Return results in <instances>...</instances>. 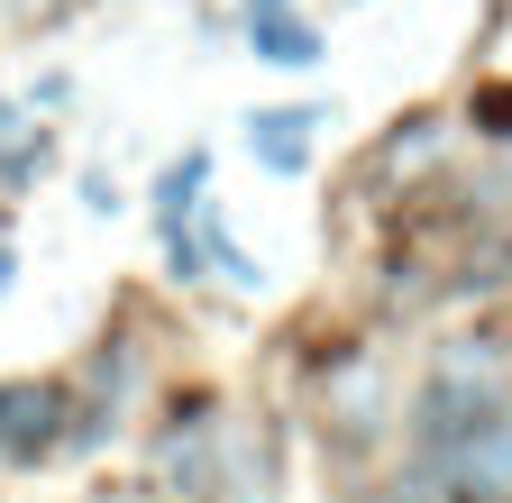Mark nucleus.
<instances>
[{
    "mask_svg": "<svg viewBox=\"0 0 512 503\" xmlns=\"http://www.w3.org/2000/svg\"><path fill=\"white\" fill-rule=\"evenodd\" d=\"M421 503H512V366L494 339H458L421 394Z\"/></svg>",
    "mask_w": 512,
    "mask_h": 503,
    "instance_id": "f257e3e1",
    "label": "nucleus"
},
{
    "mask_svg": "<svg viewBox=\"0 0 512 503\" xmlns=\"http://www.w3.org/2000/svg\"><path fill=\"white\" fill-rule=\"evenodd\" d=\"M156 467L202 503H266L275 494V439L238 412H183L156 439Z\"/></svg>",
    "mask_w": 512,
    "mask_h": 503,
    "instance_id": "f03ea898",
    "label": "nucleus"
},
{
    "mask_svg": "<svg viewBox=\"0 0 512 503\" xmlns=\"http://www.w3.org/2000/svg\"><path fill=\"white\" fill-rule=\"evenodd\" d=\"M64 421H74V403H64L55 385H0V458H37V449H55Z\"/></svg>",
    "mask_w": 512,
    "mask_h": 503,
    "instance_id": "7ed1b4c3",
    "label": "nucleus"
},
{
    "mask_svg": "<svg viewBox=\"0 0 512 503\" xmlns=\"http://www.w3.org/2000/svg\"><path fill=\"white\" fill-rule=\"evenodd\" d=\"M311 129H320L311 110H256V119H247V147H256V165L302 174V156H311Z\"/></svg>",
    "mask_w": 512,
    "mask_h": 503,
    "instance_id": "20e7f679",
    "label": "nucleus"
},
{
    "mask_svg": "<svg viewBox=\"0 0 512 503\" xmlns=\"http://www.w3.org/2000/svg\"><path fill=\"white\" fill-rule=\"evenodd\" d=\"M256 37H266V65H320V28L311 19H256Z\"/></svg>",
    "mask_w": 512,
    "mask_h": 503,
    "instance_id": "39448f33",
    "label": "nucleus"
},
{
    "mask_svg": "<svg viewBox=\"0 0 512 503\" xmlns=\"http://www.w3.org/2000/svg\"><path fill=\"white\" fill-rule=\"evenodd\" d=\"M192 193H202V156H183V165L156 183V220H165V247L183 238V220H192Z\"/></svg>",
    "mask_w": 512,
    "mask_h": 503,
    "instance_id": "423d86ee",
    "label": "nucleus"
},
{
    "mask_svg": "<svg viewBox=\"0 0 512 503\" xmlns=\"http://www.w3.org/2000/svg\"><path fill=\"white\" fill-rule=\"evenodd\" d=\"M476 129H494V138H512V92H485V101H476Z\"/></svg>",
    "mask_w": 512,
    "mask_h": 503,
    "instance_id": "0eeeda50",
    "label": "nucleus"
},
{
    "mask_svg": "<svg viewBox=\"0 0 512 503\" xmlns=\"http://www.w3.org/2000/svg\"><path fill=\"white\" fill-rule=\"evenodd\" d=\"M10 275H19V266H10V247H0V293H10Z\"/></svg>",
    "mask_w": 512,
    "mask_h": 503,
    "instance_id": "6e6552de",
    "label": "nucleus"
}]
</instances>
